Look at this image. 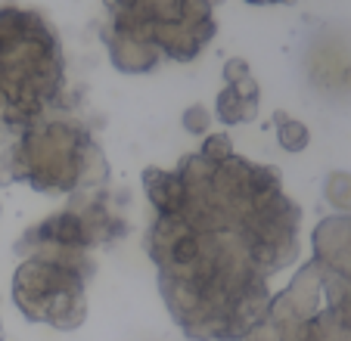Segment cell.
<instances>
[{"instance_id":"cell-1","label":"cell","mask_w":351,"mask_h":341,"mask_svg":"<svg viewBox=\"0 0 351 341\" xmlns=\"http://www.w3.org/2000/svg\"><path fill=\"white\" fill-rule=\"evenodd\" d=\"M277 341H351V214L314 233V261L267 307Z\"/></svg>"},{"instance_id":"cell-2","label":"cell","mask_w":351,"mask_h":341,"mask_svg":"<svg viewBox=\"0 0 351 341\" xmlns=\"http://www.w3.org/2000/svg\"><path fill=\"white\" fill-rule=\"evenodd\" d=\"M106 47L115 68L149 72L159 56L190 62L215 34V0H106Z\"/></svg>"},{"instance_id":"cell-3","label":"cell","mask_w":351,"mask_h":341,"mask_svg":"<svg viewBox=\"0 0 351 341\" xmlns=\"http://www.w3.org/2000/svg\"><path fill=\"white\" fill-rule=\"evenodd\" d=\"M62 93L60 38L34 10L0 7V121L28 127Z\"/></svg>"},{"instance_id":"cell-4","label":"cell","mask_w":351,"mask_h":341,"mask_svg":"<svg viewBox=\"0 0 351 341\" xmlns=\"http://www.w3.org/2000/svg\"><path fill=\"white\" fill-rule=\"evenodd\" d=\"M10 180H28L40 192H75L106 180L103 152L72 121H34L10 149Z\"/></svg>"},{"instance_id":"cell-5","label":"cell","mask_w":351,"mask_h":341,"mask_svg":"<svg viewBox=\"0 0 351 341\" xmlns=\"http://www.w3.org/2000/svg\"><path fill=\"white\" fill-rule=\"evenodd\" d=\"M93 261L84 251H34L13 276V301L32 323L78 329L87 316L84 282Z\"/></svg>"},{"instance_id":"cell-6","label":"cell","mask_w":351,"mask_h":341,"mask_svg":"<svg viewBox=\"0 0 351 341\" xmlns=\"http://www.w3.org/2000/svg\"><path fill=\"white\" fill-rule=\"evenodd\" d=\"M125 220L109 208L106 192H90V196L75 199L69 208L50 214L40 220L34 230L25 233L19 242V251H84L99 242L121 236Z\"/></svg>"},{"instance_id":"cell-7","label":"cell","mask_w":351,"mask_h":341,"mask_svg":"<svg viewBox=\"0 0 351 341\" xmlns=\"http://www.w3.org/2000/svg\"><path fill=\"white\" fill-rule=\"evenodd\" d=\"M224 81H227V87L218 93V121L227 127L252 121L258 115L261 90L255 84L252 72H249V62L239 60V56L230 60L224 66Z\"/></svg>"},{"instance_id":"cell-8","label":"cell","mask_w":351,"mask_h":341,"mask_svg":"<svg viewBox=\"0 0 351 341\" xmlns=\"http://www.w3.org/2000/svg\"><path fill=\"white\" fill-rule=\"evenodd\" d=\"M143 190L159 211V217H171L184 208L186 202V184L180 170H162V168H146L143 170Z\"/></svg>"},{"instance_id":"cell-9","label":"cell","mask_w":351,"mask_h":341,"mask_svg":"<svg viewBox=\"0 0 351 341\" xmlns=\"http://www.w3.org/2000/svg\"><path fill=\"white\" fill-rule=\"evenodd\" d=\"M274 125H277V143L283 146L286 152H302L308 143H311V134L302 121L289 118L286 112H277L274 115Z\"/></svg>"},{"instance_id":"cell-10","label":"cell","mask_w":351,"mask_h":341,"mask_svg":"<svg viewBox=\"0 0 351 341\" xmlns=\"http://www.w3.org/2000/svg\"><path fill=\"white\" fill-rule=\"evenodd\" d=\"M324 196L336 211L351 214V174H345V170H332L330 177H326V184H324Z\"/></svg>"},{"instance_id":"cell-11","label":"cell","mask_w":351,"mask_h":341,"mask_svg":"<svg viewBox=\"0 0 351 341\" xmlns=\"http://www.w3.org/2000/svg\"><path fill=\"white\" fill-rule=\"evenodd\" d=\"M199 155L206 158V162H227V158L233 155L230 137H227V134H212V137H206V140H202Z\"/></svg>"},{"instance_id":"cell-12","label":"cell","mask_w":351,"mask_h":341,"mask_svg":"<svg viewBox=\"0 0 351 341\" xmlns=\"http://www.w3.org/2000/svg\"><path fill=\"white\" fill-rule=\"evenodd\" d=\"M208 112H206V105H190V109L184 112V118H180V125H184V131L186 134H206L208 131Z\"/></svg>"},{"instance_id":"cell-13","label":"cell","mask_w":351,"mask_h":341,"mask_svg":"<svg viewBox=\"0 0 351 341\" xmlns=\"http://www.w3.org/2000/svg\"><path fill=\"white\" fill-rule=\"evenodd\" d=\"M245 3H252V7H267V3H286V0H245Z\"/></svg>"}]
</instances>
